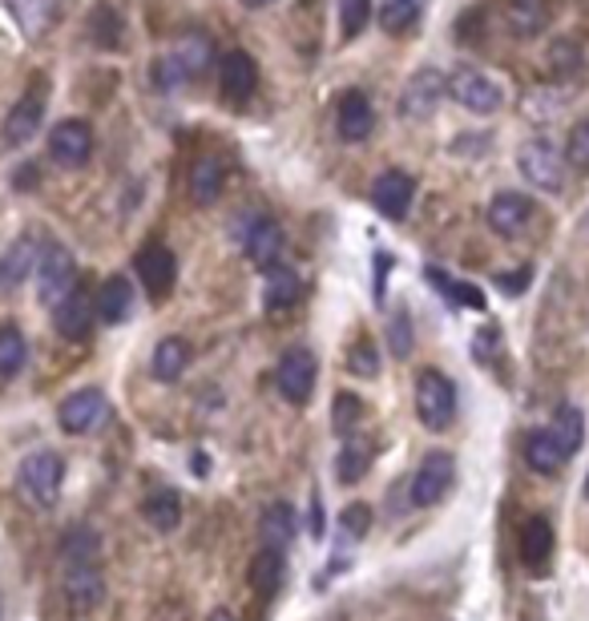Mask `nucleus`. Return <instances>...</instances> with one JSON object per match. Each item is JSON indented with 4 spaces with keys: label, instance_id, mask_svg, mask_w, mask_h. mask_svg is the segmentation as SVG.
<instances>
[{
    "label": "nucleus",
    "instance_id": "obj_28",
    "mask_svg": "<svg viewBox=\"0 0 589 621\" xmlns=\"http://www.w3.org/2000/svg\"><path fill=\"white\" fill-rule=\"evenodd\" d=\"M303 295V279L287 267H271L263 279V307L267 310H283Z\"/></svg>",
    "mask_w": 589,
    "mask_h": 621
},
{
    "label": "nucleus",
    "instance_id": "obj_47",
    "mask_svg": "<svg viewBox=\"0 0 589 621\" xmlns=\"http://www.w3.org/2000/svg\"><path fill=\"white\" fill-rule=\"evenodd\" d=\"M501 287L509 291V295L525 291V287H529V270H513V275H501Z\"/></svg>",
    "mask_w": 589,
    "mask_h": 621
},
{
    "label": "nucleus",
    "instance_id": "obj_38",
    "mask_svg": "<svg viewBox=\"0 0 589 621\" xmlns=\"http://www.w3.org/2000/svg\"><path fill=\"white\" fill-rule=\"evenodd\" d=\"M388 343H392V355L396 359H408L412 355V343H417V331H412V315L408 307H396L388 319Z\"/></svg>",
    "mask_w": 589,
    "mask_h": 621
},
{
    "label": "nucleus",
    "instance_id": "obj_49",
    "mask_svg": "<svg viewBox=\"0 0 589 621\" xmlns=\"http://www.w3.org/2000/svg\"><path fill=\"white\" fill-rule=\"evenodd\" d=\"M210 621H239V618H234L230 609H215V613H210Z\"/></svg>",
    "mask_w": 589,
    "mask_h": 621
},
{
    "label": "nucleus",
    "instance_id": "obj_10",
    "mask_svg": "<svg viewBox=\"0 0 589 621\" xmlns=\"http://www.w3.org/2000/svg\"><path fill=\"white\" fill-rule=\"evenodd\" d=\"M215 65V45H210V37L206 33H199V28H190V33H182L178 41H174V49L166 53V61H162V69H170V77H202V73Z\"/></svg>",
    "mask_w": 589,
    "mask_h": 621
},
{
    "label": "nucleus",
    "instance_id": "obj_32",
    "mask_svg": "<svg viewBox=\"0 0 589 621\" xmlns=\"http://www.w3.org/2000/svg\"><path fill=\"white\" fill-rule=\"evenodd\" d=\"M549 432L558 436L561 448L574 456V452L581 448V440H586V416H581V408H574V404H561V408L553 411Z\"/></svg>",
    "mask_w": 589,
    "mask_h": 621
},
{
    "label": "nucleus",
    "instance_id": "obj_3",
    "mask_svg": "<svg viewBox=\"0 0 589 621\" xmlns=\"http://www.w3.org/2000/svg\"><path fill=\"white\" fill-rule=\"evenodd\" d=\"M417 416L428 432H445L452 416H457V388L445 371L424 367L417 376Z\"/></svg>",
    "mask_w": 589,
    "mask_h": 621
},
{
    "label": "nucleus",
    "instance_id": "obj_43",
    "mask_svg": "<svg viewBox=\"0 0 589 621\" xmlns=\"http://www.w3.org/2000/svg\"><path fill=\"white\" fill-rule=\"evenodd\" d=\"M340 529H344V536H363L368 529H372V508L347 505L344 512H340Z\"/></svg>",
    "mask_w": 589,
    "mask_h": 621
},
{
    "label": "nucleus",
    "instance_id": "obj_4",
    "mask_svg": "<svg viewBox=\"0 0 589 621\" xmlns=\"http://www.w3.org/2000/svg\"><path fill=\"white\" fill-rule=\"evenodd\" d=\"M517 169L525 182H533L537 190H561L565 182V150H558L549 138H529L521 145Z\"/></svg>",
    "mask_w": 589,
    "mask_h": 621
},
{
    "label": "nucleus",
    "instance_id": "obj_1",
    "mask_svg": "<svg viewBox=\"0 0 589 621\" xmlns=\"http://www.w3.org/2000/svg\"><path fill=\"white\" fill-rule=\"evenodd\" d=\"M61 484H65V460L49 448L29 452V456L21 460V468H16V493H21V500L29 508L49 512V508L57 505Z\"/></svg>",
    "mask_w": 589,
    "mask_h": 621
},
{
    "label": "nucleus",
    "instance_id": "obj_21",
    "mask_svg": "<svg viewBox=\"0 0 589 621\" xmlns=\"http://www.w3.org/2000/svg\"><path fill=\"white\" fill-rule=\"evenodd\" d=\"M549 13H553V0H504V21H509V33L529 41L537 33H546Z\"/></svg>",
    "mask_w": 589,
    "mask_h": 621
},
{
    "label": "nucleus",
    "instance_id": "obj_5",
    "mask_svg": "<svg viewBox=\"0 0 589 621\" xmlns=\"http://www.w3.org/2000/svg\"><path fill=\"white\" fill-rule=\"evenodd\" d=\"M452 480H457V460L448 456V452H428L420 468L412 472V484H408V496H412V505L417 508H428V505H440L452 489Z\"/></svg>",
    "mask_w": 589,
    "mask_h": 621
},
{
    "label": "nucleus",
    "instance_id": "obj_22",
    "mask_svg": "<svg viewBox=\"0 0 589 621\" xmlns=\"http://www.w3.org/2000/svg\"><path fill=\"white\" fill-rule=\"evenodd\" d=\"M133 307H138V303H133V287L130 279H121V275L101 282L98 299H93V310H98L101 324H126L133 315Z\"/></svg>",
    "mask_w": 589,
    "mask_h": 621
},
{
    "label": "nucleus",
    "instance_id": "obj_24",
    "mask_svg": "<svg viewBox=\"0 0 589 621\" xmlns=\"http://www.w3.org/2000/svg\"><path fill=\"white\" fill-rule=\"evenodd\" d=\"M33 267H37V246H33L29 235H21L13 246H4V258H0V291H16V287L33 275Z\"/></svg>",
    "mask_w": 589,
    "mask_h": 621
},
{
    "label": "nucleus",
    "instance_id": "obj_41",
    "mask_svg": "<svg viewBox=\"0 0 589 621\" xmlns=\"http://www.w3.org/2000/svg\"><path fill=\"white\" fill-rule=\"evenodd\" d=\"M549 69L561 73V77H574L577 69H581V53H577L574 41H553V49H549Z\"/></svg>",
    "mask_w": 589,
    "mask_h": 621
},
{
    "label": "nucleus",
    "instance_id": "obj_16",
    "mask_svg": "<svg viewBox=\"0 0 589 621\" xmlns=\"http://www.w3.org/2000/svg\"><path fill=\"white\" fill-rule=\"evenodd\" d=\"M255 89H259V65H255V56L243 53V49H230L227 61H222V93H227V101L243 105V101L255 98Z\"/></svg>",
    "mask_w": 589,
    "mask_h": 621
},
{
    "label": "nucleus",
    "instance_id": "obj_39",
    "mask_svg": "<svg viewBox=\"0 0 589 621\" xmlns=\"http://www.w3.org/2000/svg\"><path fill=\"white\" fill-rule=\"evenodd\" d=\"M372 16V0H340V21H344V37L356 41Z\"/></svg>",
    "mask_w": 589,
    "mask_h": 621
},
{
    "label": "nucleus",
    "instance_id": "obj_11",
    "mask_svg": "<svg viewBox=\"0 0 589 621\" xmlns=\"http://www.w3.org/2000/svg\"><path fill=\"white\" fill-rule=\"evenodd\" d=\"M105 416H110V400H105V392H98V388H77V392H69L61 400V411H57L61 428H65L69 436H81L89 428H98Z\"/></svg>",
    "mask_w": 589,
    "mask_h": 621
},
{
    "label": "nucleus",
    "instance_id": "obj_48",
    "mask_svg": "<svg viewBox=\"0 0 589 621\" xmlns=\"http://www.w3.org/2000/svg\"><path fill=\"white\" fill-rule=\"evenodd\" d=\"M246 9H271V4H279V0H243Z\"/></svg>",
    "mask_w": 589,
    "mask_h": 621
},
{
    "label": "nucleus",
    "instance_id": "obj_46",
    "mask_svg": "<svg viewBox=\"0 0 589 621\" xmlns=\"http://www.w3.org/2000/svg\"><path fill=\"white\" fill-rule=\"evenodd\" d=\"M363 468H368V456H360V448L351 444V448L340 456V480H344V484H351V480L363 477Z\"/></svg>",
    "mask_w": 589,
    "mask_h": 621
},
{
    "label": "nucleus",
    "instance_id": "obj_18",
    "mask_svg": "<svg viewBox=\"0 0 589 621\" xmlns=\"http://www.w3.org/2000/svg\"><path fill=\"white\" fill-rule=\"evenodd\" d=\"M533 218V198L529 194H517V190H504L489 202V226L504 239H513L521 235Z\"/></svg>",
    "mask_w": 589,
    "mask_h": 621
},
{
    "label": "nucleus",
    "instance_id": "obj_36",
    "mask_svg": "<svg viewBox=\"0 0 589 621\" xmlns=\"http://www.w3.org/2000/svg\"><path fill=\"white\" fill-rule=\"evenodd\" d=\"M25 359H29V343H25V335H21L16 327H0V380L16 376V371L25 367Z\"/></svg>",
    "mask_w": 589,
    "mask_h": 621
},
{
    "label": "nucleus",
    "instance_id": "obj_7",
    "mask_svg": "<svg viewBox=\"0 0 589 621\" xmlns=\"http://www.w3.org/2000/svg\"><path fill=\"white\" fill-rule=\"evenodd\" d=\"M239 239H243L246 258H251L259 270L279 267V258H283V251H287L283 230H279V223L267 218V214H251V218L239 226Z\"/></svg>",
    "mask_w": 589,
    "mask_h": 621
},
{
    "label": "nucleus",
    "instance_id": "obj_9",
    "mask_svg": "<svg viewBox=\"0 0 589 621\" xmlns=\"http://www.w3.org/2000/svg\"><path fill=\"white\" fill-rule=\"evenodd\" d=\"M133 270H138V279H142L145 295L162 303V299L174 291V275H178V263H174V251L166 242L150 239L142 251L133 254Z\"/></svg>",
    "mask_w": 589,
    "mask_h": 621
},
{
    "label": "nucleus",
    "instance_id": "obj_25",
    "mask_svg": "<svg viewBox=\"0 0 589 621\" xmlns=\"http://www.w3.org/2000/svg\"><path fill=\"white\" fill-rule=\"evenodd\" d=\"M222 186H227V166H222L215 154H202L199 162H194V169H190V194H194V202H199V206L218 202Z\"/></svg>",
    "mask_w": 589,
    "mask_h": 621
},
{
    "label": "nucleus",
    "instance_id": "obj_33",
    "mask_svg": "<svg viewBox=\"0 0 589 621\" xmlns=\"http://www.w3.org/2000/svg\"><path fill=\"white\" fill-rule=\"evenodd\" d=\"M98 553H101V536L93 529H86V524L69 529L65 541H61V561L65 565H93Z\"/></svg>",
    "mask_w": 589,
    "mask_h": 621
},
{
    "label": "nucleus",
    "instance_id": "obj_26",
    "mask_svg": "<svg viewBox=\"0 0 589 621\" xmlns=\"http://www.w3.org/2000/svg\"><path fill=\"white\" fill-rule=\"evenodd\" d=\"M259 536L263 545H271V549H287L291 541H295V508L287 500H274V505L263 508Z\"/></svg>",
    "mask_w": 589,
    "mask_h": 621
},
{
    "label": "nucleus",
    "instance_id": "obj_35",
    "mask_svg": "<svg viewBox=\"0 0 589 621\" xmlns=\"http://www.w3.org/2000/svg\"><path fill=\"white\" fill-rule=\"evenodd\" d=\"M420 0H384V9H380V21L388 28L392 37H404V33H412L420 25Z\"/></svg>",
    "mask_w": 589,
    "mask_h": 621
},
{
    "label": "nucleus",
    "instance_id": "obj_37",
    "mask_svg": "<svg viewBox=\"0 0 589 621\" xmlns=\"http://www.w3.org/2000/svg\"><path fill=\"white\" fill-rule=\"evenodd\" d=\"M428 279H432V287H436V291L448 299V303H464V307H473V310L485 307L481 291H476V287H469V282H452L445 270H436V267H428Z\"/></svg>",
    "mask_w": 589,
    "mask_h": 621
},
{
    "label": "nucleus",
    "instance_id": "obj_6",
    "mask_svg": "<svg viewBox=\"0 0 589 621\" xmlns=\"http://www.w3.org/2000/svg\"><path fill=\"white\" fill-rule=\"evenodd\" d=\"M445 81H448V93H452L464 110H473V113H497L501 110L504 93L489 73L473 69V65H460V69L448 73Z\"/></svg>",
    "mask_w": 589,
    "mask_h": 621
},
{
    "label": "nucleus",
    "instance_id": "obj_13",
    "mask_svg": "<svg viewBox=\"0 0 589 621\" xmlns=\"http://www.w3.org/2000/svg\"><path fill=\"white\" fill-rule=\"evenodd\" d=\"M49 154H53L57 166L81 169L89 157H93V129H89L86 122H77V117L61 122V126H53V134H49Z\"/></svg>",
    "mask_w": 589,
    "mask_h": 621
},
{
    "label": "nucleus",
    "instance_id": "obj_45",
    "mask_svg": "<svg viewBox=\"0 0 589 621\" xmlns=\"http://www.w3.org/2000/svg\"><path fill=\"white\" fill-rule=\"evenodd\" d=\"M363 404L356 395H335V432H351V423L360 420Z\"/></svg>",
    "mask_w": 589,
    "mask_h": 621
},
{
    "label": "nucleus",
    "instance_id": "obj_40",
    "mask_svg": "<svg viewBox=\"0 0 589 621\" xmlns=\"http://www.w3.org/2000/svg\"><path fill=\"white\" fill-rule=\"evenodd\" d=\"M565 162H569L574 169H581V174H589V117L569 129V141H565Z\"/></svg>",
    "mask_w": 589,
    "mask_h": 621
},
{
    "label": "nucleus",
    "instance_id": "obj_29",
    "mask_svg": "<svg viewBox=\"0 0 589 621\" xmlns=\"http://www.w3.org/2000/svg\"><path fill=\"white\" fill-rule=\"evenodd\" d=\"M279 585H283V549L263 545L255 553V561H251V590L263 593V597H274Z\"/></svg>",
    "mask_w": 589,
    "mask_h": 621
},
{
    "label": "nucleus",
    "instance_id": "obj_23",
    "mask_svg": "<svg viewBox=\"0 0 589 621\" xmlns=\"http://www.w3.org/2000/svg\"><path fill=\"white\" fill-rule=\"evenodd\" d=\"M93 319H98L93 299H86L81 291H73L69 299H61L57 307H53V327H57V335L65 339H86Z\"/></svg>",
    "mask_w": 589,
    "mask_h": 621
},
{
    "label": "nucleus",
    "instance_id": "obj_50",
    "mask_svg": "<svg viewBox=\"0 0 589 621\" xmlns=\"http://www.w3.org/2000/svg\"><path fill=\"white\" fill-rule=\"evenodd\" d=\"M581 496L589 500V472H586V484H581Z\"/></svg>",
    "mask_w": 589,
    "mask_h": 621
},
{
    "label": "nucleus",
    "instance_id": "obj_15",
    "mask_svg": "<svg viewBox=\"0 0 589 621\" xmlns=\"http://www.w3.org/2000/svg\"><path fill=\"white\" fill-rule=\"evenodd\" d=\"M41 122H44V98L37 93V89H29V93L9 110L4 126H0V138H4L9 150H16V145H25V141L37 138Z\"/></svg>",
    "mask_w": 589,
    "mask_h": 621
},
{
    "label": "nucleus",
    "instance_id": "obj_30",
    "mask_svg": "<svg viewBox=\"0 0 589 621\" xmlns=\"http://www.w3.org/2000/svg\"><path fill=\"white\" fill-rule=\"evenodd\" d=\"M190 364V343L187 339H162L158 347H154V376H158L162 383H174V380H182V371H187Z\"/></svg>",
    "mask_w": 589,
    "mask_h": 621
},
{
    "label": "nucleus",
    "instance_id": "obj_20",
    "mask_svg": "<svg viewBox=\"0 0 589 621\" xmlns=\"http://www.w3.org/2000/svg\"><path fill=\"white\" fill-rule=\"evenodd\" d=\"M517 553L533 573H546L549 557H553V524H549L546 517H529V521L521 524Z\"/></svg>",
    "mask_w": 589,
    "mask_h": 621
},
{
    "label": "nucleus",
    "instance_id": "obj_2",
    "mask_svg": "<svg viewBox=\"0 0 589 621\" xmlns=\"http://www.w3.org/2000/svg\"><path fill=\"white\" fill-rule=\"evenodd\" d=\"M33 270H37V299L44 307H57L61 299L77 291V263H73L69 246H61V242H44Z\"/></svg>",
    "mask_w": 589,
    "mask_h": 621
},
{
    "label": "nucleus",
    "instance_id": "obj_31",
    "mask_svg": "<svg viewBox=\"0 0 589 621\" xmlns=\"http://www.w3.org/2000/svg\"><path fill=\"white\" fill-rule=\"evenodd\" d=\"M4 4H9V13L16 16V25L25 28L29 37L44 33L53 25V16H57V0H4Z\"/></svg>",
    "mask_w": 589,
    "mask_h": 621
},
{
    "label": "nucleus",
    "instance_id": "obj_27",
    "mask_svg": "<svg viewBox=\"0 0 589 621\" xmlns=\"http://www.w3.org/2000/svg\"><path fill=\"white\" fill-rule=\"evenodd\" d=\"M525 460H529L537 472H558L565 460H569V452L561 448L558 436L549 432V428H533L529 436H525Z\"/></svg>",
    "mask_w": 589,
    "mask_h": 621
},
{
    "label": "nucleus",
    "instance_id": "obj_14",
    "mask_svg": "<svg viewBox=\"0 0 589 621\" xmlns=\"http://www.w3.org/2000/svg\"><path fill=\"white\" fill-rule=\"evenodd\" d=\"M412 198H417V182H412V174H404V169H388V174H380V178H375V186H372V206L384 214V218H392V223L408 218Z\"/></svg>",
    "mask_w": 589,
    "mask_h": 621
},
{
    "label": "nucleus",
    "instance_id": "obj_44",
    "mask_svg": "<svg viewBox=\"0 0 589 621\" xmlns=\"http://www.w3.org/2000/svg\"><path fill=\"white\" fill-rule=\"evenodd\" d=\"M93 37H98L101 45H117V37H121V21H117L114 9H98V13H93Z\"/></svg>",
    "mask_w": 589,
    "mask_h": 621
},
{
    "label": "nucleus",
    "instance_id": "obj_12",
    "mask_svg": "<svg viewBox=\"0 0 589 621\" xmlns=\"http://www.w3.org/2000/svg\"><path fill=\"white\" fill-rule=\"evenodd\" d=\"M448 93V81L436 69H420L412 73V81L404 85V98H400V117L404 122H424L436 113L440 98Z\"/></svg>",
    "mask_w": 589,
    "mask_h": 621
},
{
    "label": "nucleus",
    "instance_id": "obj_19",
    "mask_svg": "<svg viewBox=\"0 0 589 621\" xmlns=\"http://www.w3.org/2000/svg\"><path fill=\"white\" fill-rule=\"evenodd\" d=\"M61 590H65V597H69L73 609H98L101 601H105V581H101V573L93 569V565H69L65 569V578H61Z\"/></svg>",
    "mask_w": 589,
    "mask_h": 621
},
{
    "label": "nucleus",
    "instance_id": "obj_17",
    "mask_svg": "<svg viewBox=\"0 0 589 621\" xmlns=\"http://www.w3.org/2000/svg\"><path fill=\"white\" fill-rule=\"evenodd\" d=\"M335 129L344 141H368L375 129V110L372 101L363 98L360 89H351L340 98V110H335Z\"/></svg>",
    "mask_w": 589,
    "mask_h": 621
},
{
    "label": "nucleus",
    "instance_id": "obj_34",
    "mask_svg": "<svg viewBox=\"0 0 589 621\" xmlns=\"http://www.w3.org/2000/svg\"><path fill=\"white\" fill-rule=\"evenodd\" d=\"M142 512L158 533H170V529H178V521H182V500H178V493H154V496H145Z\"/></svg>",
    "mask_w": 589,
    "mask_h": 621
},
{
    "label": "nucleus",
    "instance_id": "obj_8",
    "mask_svg": "<svg viewBox=\"0 0 589 621\" xmlns=\"http://www.w3.org/2000/svg\"><path fill=\"white\" fill-rule=\"evenodd\" d=\"M316 380H319V359L307 347H291L279 367H274V383L287 404H307L316 395Z\"/></svg>",
    "mask_w": 589,
    "mask_h": 621
},
{
    "label": "nucleus",
    "instance_id": "obj_42",
    "mask_svg": "<svg viewBox=\"0 0 589 621\" xmlns=\"http://www.w3.org/2000/svg\"><path fill=\"white\" fill-rule=\"evenodd\" d=\"M347 364H351V371H356V376H368V380H375V376H380V355H375L372 339L360 335V343H356V347H351V355H347Z\"/></svg>",
    "mask_w": 589,
    "mask_h": 621
}]
</instances>
